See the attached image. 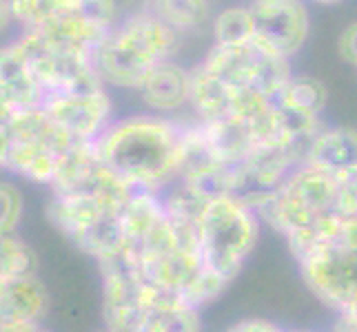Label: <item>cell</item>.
Returning <instances> with one entry per match:
<instances>
[{"label":"cell","mask_w":357,"mask_h":332,"mask_svg":"<svg viewBox=\"0 0 357 332\" xmlns=\"http://www.w3.org/2000/svg\"><path fill=\"white\" fill-rule=\"evenodd\" d=\"M182 127L153 116H133L109 125L96 140L98 155L135 191L158 193L180 175Z\"/></svg>","instance_id":"cell-1"},{"label":"cell","mask_w":357,"mask_h":332,"mask_svg":"<svg viewBox=\"0 0 357 332\" xmlns=\"http://www.w3.org/2000/svg\"><path fill=\"white\" fill-rule=\"evenodd\" d=\"M257 217L238 195H225L206 204L202 215L200 253L204 268L233 281L257 242Z\"/></svg>","instance_id":"cell-2"},{"label":"cell","mask_w":357,"mask_h":332,"mask_svg":"<svg viewBox=\"0 0 357 332\" xmlns=\"http://www.w3.org/2000/svg\"><path fill=\"white\" fill-rule=\"evenodd\" d=\"M120 208L98 195L54 193L47 217L76 248L100 260L127 244Z\"/></svg>","instance_id":"cell-3"},{"label":"cell","mask_w":357,"mask_h":332,"mask_svg":"<svg viewBox=\"0 0 357 332\" xmlns=\"http://www.w3.org/2000/svg\"><path fill=\"white\" fill-rule=\"evenodd\" d=\"M16 45L27 58L33 76L40 82L47 97L58 93L80 95L102 89L105 82L96 69L91 52L49 45L33 29H24Z\"/></svg>","instance_id":"cell-4"},{"label":"cell","mask_w":357,"mask_h":332,"mask_svg":"<svg viewBox=\"0 0 357 332\" xmlns=\"http://www.w3.org/2000/svg\"><path fill=\"white\" fill-rule=\"evenodd\" d=\"M302 279L335 313L347 310L357 294V251L328 242L306 255L300 262Z\"/></svg>","instance_id":"cell-5"},{"label":"cell","mask_w":357,"mask_h":332,"mask_svg":"<svg viewBox=\"0 0 357 332\" xmlns=\"http://www.w3.org/2000/svg\"><path fill=\"white\" fill-rule=\"evenodd\" d=\"M253 42L266 52L295 56L309 35V11L302 0H253Z\"/></svg>","instance_id":"cell-6"},{"label":"cell","mask_w":357,"mask_h":332,"mask_svg":"<svg viewBox=\"0 0 357 332\" xmlns=\"http://www.w3.org/2000/svg\"><path fill=\"white\" fill-rule=\"evenodd\" d=\"M43 109L76 140L93 142L109 129L112 100L105 89L93 93H58L49 95Z\"/></svg>","instance_id":"cell-7"},{"label":"cell","mask_w":357,"mask_h":332,"mask_svg":"<svg viewBox=\"0 0 357 332\" xmlns=\"http://www.w3.org/2000/svg\"><path fill=\"white\" fill-rule=\"evenodd\" d=\"M93 63L102 82L122 89H140L144 78L155 67L118 29L109 31L107 38L98 45L93 52Z\"/></svg>","instance_id":"cell-8"},{"label":"cell","mask_w":357,"mask_h":332,"mask_svg":"<svg viewBox=\"0 0 357 332\" xmlns=\"http://www.w3.org/2000/svg\"><path fill=\"white\" fill-rule=\"evenodd\" d=\"M47 313V292L36 275L0 281V330H38Z\"/></svg>","instance_id":"cell-9"},{"label":"cell","mask_w":357,"mask_h":332,"mask_svg":"<svg viewBox=\"0 0 357 332\" xmlns=\"http://www.w3.org/2000/svg\"><path fill=\"white\" fill-rule=\"evenodd\" d=\"M200 330V308L184 292L146 281L144 317L140 332H193Z\"/></svg>","instance_id":"cell-10"},{"label":"cell","mask_w":357,"mask_h":332,"mask_svg":"<svg viewBox=\"0 0 357 332\" xmlns=\"http://www.w3.org/2000/svg\"><path fill=\"white\" fill-rule=\"evenodd\" d=\"M45 89L36 80L27 58L14 42L0 58V104L3 113H14L24 109H38L45 104Z\"/></svg>","instance_id":"cell-11"},{"label":"cell","mask_w":357,"mask_h":332,"mask_svg":"<svg viewBox=\"0 0 357 332\" xmlns=\"http://www.w3.org/2000/svg\"><path fill=\"white\" fill-rule=\"evenodd\" d=\"M118 31L138 49L142 56H146L153 65L169 60L178 52L180 31L167 24L160 16H155L151 9H142L138 14L129 16L120 24Z\"/></svg>","instance_id":"cell-12"},{"label":"cell","mask_w":357,"mask_h":332,"mask_svg":"<svg viewBox=\"0 0 357 332\" xmlns=\"http://www.w3.org/2000/svg\"><path fill=\"white\" fill-rule=\"evenodd\" d=\"M138 91L153 111H178L191 100V71L162 60L149 71Z\"/></svg>","instance_id":"cell-13"},{"label":"cell","mask_w":357,"mask_h":332,"mask_svg":"<svg viewBox=\"0 0 357 332\" xmlns=\"http://www.w3.org/2000/svg\"><path fill=\"white\" fill-rule=\"evenodd\" d=\"M3 142V166L9 168L11 173H16L20 177H27L36 184H49L56 177L60 155L56 149L40 142H31V140H5Z\"/></svg>","instance_id":"cell-14"},{"label":"cell","mask_w":357,"mask_h":332,"mask_svg":"<svg viewBox=\"0 0 357 332\" xmlns=\"http://www.w3.org/2000/svg\"><path fill=\"white\" fill-rule=\"evenodd\" d=\"M142 268H144L146 281H151V284L187 292V288L202 275L204 262H202L200 248L180 244L174 251H169L165 255L142 260Z\"/></svg>","instance_id":"cell-15"},{"label":"cell","mask_w":357,"mask_h":332,"mask_svg":"<svg viewBox=\"0 0 357 332\" xmlns=\"http://www.w3.org/2000/svg\"><path fill=\"white\" fill-rule=\"evenodd\" d=\"M306 162L342 177L357 168V131L355 129H322L309 149Z\"/></svg>","instance_id":"cell-16"},{"label":"cell","mask_w":357,"mask_h":332,"mask_svg":"<svg viewBox=\"0 0 357 332\" xmlns=\"http://www.w3.org/2000/svg\"><path fill=\"white\" fill-rule=\"evenodd\" d=\"M33 31L38 33L43 40H47L49 45L82 49V52L93 54L98 49V45L107 38L112 29L98 27V24H93L91 20L80 16L76 9H71V11H67V14L40 24V27H36Z\"/></svg>","instance_id":"cell-17"},{"label":"cell","mask_w":357,"mask_h":332,"mask_svg":"<svg viewBox=\"0 0 357 332\" xmlns=\"http://www.w3.org/2000/svg\"><path fill=\"white\" fill-rule=\"evenodd\" d=\"M204 133L211 142L215 155L229 166H240L255 149V138L246 122L238 116H227L220 120L202 122Z\"/></svg>","instance_id":"cell-18"},{"label":"cell","mask_w":357,"mask_h":332,"mask_svg":"<svg viewBox=\"0 0 357 332\" xmlns=\"http://www.w3.org/2000/svg\"><path fill=\"white\" fill-rule=\"evenodd\" d=\"M233 95L236 89L222 78L208 71L204 65L191 71V106L202 122L220 120L233 113Z\"/></svg>","instance_id":"cell-19"},{"label":"cell","mask_w":357,"mask_h":332,"mask_svg":"<svg viewBox=\"0 0 357 332\" xmlns=\"http://www.w3.org/2000/svg\"><path fill=\"white\" fill-rule=\"evenodd\" d=\"M257 56H260V49H257L253 40L249 45H238V47L215 45L208 52L204 67L211 73H215L218 78H222L227 84H231L233 89H238L251 84Z\"/></svg>","instance_id":"cell-20"},{"label":"cell","mask_w":357,"mask_h":332,"mask_svg":"<svg viewBox=\"0 0 357 332\" xmlns=\"http://www.w3.org/2000/svg\"><path fill=\"white\" fill-rule=\"evenodd\" d=\"M167 215L165 202L158 200L153 191H135L131 198L122 204L120 217L122 228H125L127 242L138 251V246L144 242V237L153 230V226Z\"/></svg>","instance_id":"cell-21"},{"label":"cell","mask_w":357,"mask_h":332,"mask_svg":"<svg viewBox=\"0 0 357 332\" xmlns=\"http://www.w3.org/2000/svg\"><path fill=\"white\" fill-rule=\"evenodd\" d=\"M78 0H5V11L11 20L22 24V29H36L67 11L76 9Z\"/></svg>","instance_id":"cell-22"},{"label":"cell","mask_w":357,"mask_h":332,"mask_svg":"<svg viewBox=\"0 0 357 332\" xmlns=\"http://www.w3.org/2000/svg\"><path fill=\"white\" fill-rule=\"evenodd\" d=\"M146 9H151L180 33L200 27L208 20V0H149Z\"/></svg>","instance_id":"cell-23"},{"label":"cell","mask_w":357,"mask_h":332,"mask_svg":"<svg viewBox=\"0 0 357 332\" xmlns=\"http://www.w3.org/2000/svg\"><path fill=\"white\" fill-rule=\"evenodd\" d=\"M260 49V56H257V63L253 67V76H251V87L257 91H262L268 97H275L282 93V89L287 87V82L293 78L291 73V63L287 56L275 54V52H266Z\"/></svg>","instance_id":"cell-24"},{"label":"cell","mask_w":357,"mask_h":332,"mask_svg":"<svg viewBox=\"0 0 357 332\" xmlns=\"http://www.w3.org/2000/svg\"><path fill=\"white\" fill-rule=\"evenodd\" d=\"M326 97L328 93L324 82L311 76H293L287 82V87L282 89V93L275 97V102L319 116L326 106Z\"/></svg>","instance_id":"cell-25"},{"label":"cell","mask_w":357,"mask_h":332,"mask_svg":"<svg viewBox=\"0 0 357 332\" xmlns=\"http://www.w3.org/2000/svg\"><path fill=\"white\" fill-rule=\"evenodd\" d=\"M38 270L36 253L24 244L16 232H5L0 242V281L31 277Z\"/></svg>","instance_id":"cell-26"},{"label":"cell","mask_w":357,"mask_h":332,"mask_svg":"<svg viewBox=\"0 0 357 332\" xmlns=\"http://www.w3.org/2000/svg\"><path fill=\"white\" fill-rule=\"evenodd\" d=\"M215 45H249L255 38V18L251 7H231L218 14L213 22Z\"/></svg>","instance_id":"cell-27"},{"label":"cell","mask_w":357,"mask_h":332,"mask_svg":"<svg viewBox=\"0 0 357 332\" xmlns=\"http://www.w3.org/2000/svg\"><path fill=\"white\" fill-rule=\"evenodd\" d=\"M227 286H229L227 279H222L220 275L211 273L208 268H204L202 275L187 288L184 297H187L189 303L195 306V308H202V306H206V303H211L213 299H218L220 294L225 292Z\"/></svg>","instance_id":"cell-28"},{"label":"cell","mask_w":357,"mask_h":332,"mask_svg":"<svg viewBox=\"0 0 357 332\" xmlns=\"http://www.w3.org/2000/svg\"><path fill=\"white\" fill-rule=\"evenodd\" d=\"M0 206H3V215H0V230L16 232L20 217H22V193L14 184H3L0 187Z\"/></svg>","instance_id":"cell-29"},{"label":"cell","mask_w":357,"mask_h":332,"mask_svg":"<svg viewBox=\"0 0 357 332\" xmlns=\"http://www.w3.org/2000/svg\"><path fill=\"white\" fill-rule=\"evenodd\" d=\"M76 11L102 29H114L116 3L114 0H78Z\"/></svg>","instance_id":"cell-30"},{"label":"cell","mask_w":357,"mask_h":332,"mask_svg":"<svg viewBox=\"0 0 357 332\" xmlns=\"http://www.w3.org/2000/svg\"><path fill=\"white\" fill-rule=\"evenodd\" d=\"M337 52L344 63L357 67V22H351L349 27L342 31L340 42H337Z\"/></svg>","instance_id":"cell-31"},{"label":"cell","mask_w":357,"mask_h":332,"mask_svg":"<svg viewBox=\"0 0 357 332\" xmlns=\"http://www.w3.org/2000/svg\"><path fill=\"white\" fill-rule=\"evenodd\" d=\"M231 330L238 332H278L280 326L268 322V319H242L236 326H231Z\"/></svg>","instance_id":"cell-32"},{"label":"cell","mask_w":357,"mask_h":332,"mask_svg":"<svg viewBox=\"0 0 357 332\" xmlns=\"http://www.w3.org/2000/svg\"><path fill=\"white\" fill-rule=\"evenodd\" d=\"M337 328L340 330H355L357 332V294L351 299V303L347 306V310L340 313Z\"/></svg>","instance_id":"cell-33"},{"label":"cell","mask_w":357,"mask_h":332,"mask_svg":"<svg viewBox=\"0 0 357 332\" xmlns=\"http://www.w3.org/2000/svg\"><path fill=\"white\" fill-rule=\"evenodd\" d=\"M317 3H322V5H335V3H340V0H317Z\"/></svg>","instance_id":"cell-34"}]
</instances>
